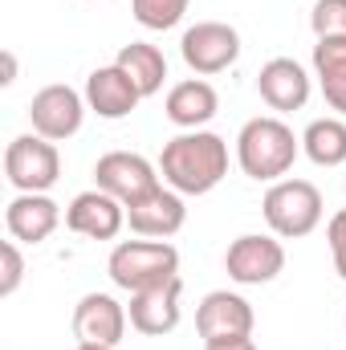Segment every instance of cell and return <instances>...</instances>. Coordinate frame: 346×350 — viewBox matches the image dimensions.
Returning a JSON list of instances; mask_svg holds the SVG:
<instances>
[{
	"mask_svg": "<svg viewBox=\"0 0 346 350\" xmlns=\"http://www.w3.org/2000/svg\"><path fill=\"white\" fill-rule=\"evenodd\" d=\"M106 273L118 289L139 293V289H151V285L179 277V253L168 241H122V245H114Z\"/></svg>",
	"mask_w": 346,
	"mask_h": 350,
	"instance_id": "3",
	"label": "cell"
},
{
	"mask_svg": "<svg viewBox=\"0 0 346 350\" xmlns=\"http://www.w3.org/2000/svg\"><path fill=\"white\" fill-rule=\"evenodd\" d=\"M257 90L269 110H302L310 102V74L293 57H273L257 74Z\"/></svg>",
	"mask_w": 346,
	"mask_h": 350,
	"instance_id": "16",
	"label": "cell"
},
{
	"mask_svg": "<svg viewBox=\"0 0 346 350\" xmlns=\"http://www.w3.org/2000/svg\"><path fill=\"white\" fill-rule=\"evenodd\" d=\"M310 25H314V37L318 41L346 37V0H318L314 12H310Z\"/></svg>",
	"mask_w": 346,
	"mask_h": 350,
	"instance_id": "23",
	"label": "cell"
},
{
	"mask_svg": "<svg viewBox=\"0 0 346 350\" xmlns=\"http://www.w3.org/2000/svg\"><path fill=\"white\" fill-rule=\"evenodd\" d=\"M326 241H330V253H334V269H338V277L346 281V208L330 220Z\"/></svg>",
	"mask_w": 346,
	"mask_h": 350,
	"instance_id": "25",
	"label": "cell"
},
{
	"mask_svg": "<svg viewBox=\"0 0 346 350\" xmlns=\"http://www.w3.org/2000/svg\"><path fill=\"white\" fill-rule=\"evenodd\" d=\"M183 220H187L183 196L172 191V187H155L151 196L127 204V224H131L139 237H155V241L175 237V232L183 228Z\"/></svg>",
	"mask_w": 346,
	"mask_h": 350,
	"instance_id": "14",
	"label": "cell"
},
{
	"mask_svg": "<svg viewBox=\"0 0 346 350\" xmlns=\"http://www.w3.org/2000/svg\"><path fill=\"white\" fill-rule=\"evenodd\" d=\"M16 78V62H12V53H4V86Z\"/></svg>",
	"mask_w": 346,
	"mask_h": 350,
	"instance_id": "27",
	"label": "cell"
},
{
	"mask_svg": "<svg viewBox=\"0 0 346 350\" xmlns=\"http://www.w3.org/2000/svg\"><path fill=\"white\" fill-rule=\"evenodd\" d=\"M302 151V139L281 118H249L237 135V163L257 183H277L293 167Z\"/></svg>",
	"mask_w": 346,
	"mask_h": 350,
	"instance_id": "2",
	"label": "cell"
},
{
	"mask_svg": "<svg viewBox=\"0 0 346 350\" xmlns=\"http://www.w3.org/2000/svg\"><path fill=\"white\" fill-rule=\"evenodd\" d=\"M114 66L139 86L143 98H151V94H159L163 90V78H168V57L155 49V45H147V41H131V45H122L118 49V57H114Z\"/></svg>",
	"mask_w": 346,
	"mask_h": 350,
	"instance_id": "19",
	"label": "cell"
},
{
	"mask_svg": "<svg viewBox=\"0 0 346 350\" xmlns=\"http://www.w3.org/2000/svg\"><path fill=\"white\" fill-rule=\"evenodd\" d=\"M187 4H191V0H131V12H135V21H139L143 29L163 33V29H175V25L183 21Z\"/></svg>",
	"mask_w": 346,
	"mask_h": 350,
	"instance_id": "22",
	"label": "cell"
},
{
	"mask_svg": "<svg viewBox=\"0 0 346 350\" xmlns=\"http://www.w3.org/2000/svg\"><path fill=\"white\" fill-rule=\"evenodd\" d=\"M0 261H4V277H0V297H12L21 277H25V261H21V249L16 241H4L0 245Z\"/></svg>",
	"mask_w": 346,
	"mask_h": 350,
	"instance_id": "24",
	"label": "cell"
},
{
	"mask_svg": "<svg viewBox=\"0 0 346 350\" xmlns=\"http://www.w3.org/2000/svg\"><path fill=\"white\" fill-rule=\"evenodd\" d=\"M261 212H265V224L277 237L297 241V237H310L322 224V191L310 179H277L265 191Z\"/></svg>",
	"mask_w": 346,
	"mask_h": 350,
	"instance_id": "4",
	"label": "cell"
},
{
	"mask_svg": "<svg viewBox=\"0 0 346 350\" xmlns=\"http://www.w3.org/2000/svg\"><path fill=\"white\" fill-rule=\"evenodd\" d=\"M94 183L102 191H110L114 200H122V204H135V200L151 196L155 187H163L155 163L143 159V155H135V151H110V155H102L98 167H94Z\"/></svg>",
	"mask_w": 346,
	"mask_h": 350,
	"instance_id": "8",
	"label": "cell"
},
{
	"mask_svg": "<svg viewBox=\"0 0 346 350\" xmlns=\"http://www.w3.org/2000/svg\"><path fill=\"white\" fill-rule=\"evenodd\" d=\"M62 224V208L45 196V191H21L8 208H4V228L12 241L25 245H41L53 237V228Z\"/></svg>",
	"mask_w": 346,
	"mask_h": 350,
	"instance_id": "13",
	"label": "cell"
},
{
	"mask_svg": "<svg viewBox=\"0 0 346 350\" xmlns=\"http://www.w3.org/2000/svg\"><path fill=\"white\" fill-rule=\"evenodd\" d=\"M179 53L187 62L191 74H224L237 57H241V33L224 21H200L183 33Z\"/></svg>",
	"mask_w": 346,
	"mask_h": 350,
	"instance_id": "6",
	"label": "cell"
},
{
	"mask_svg": "<svg viewBox=\"0 0 346 350\" xmlns=\"http://www.w3.org/2000/svg\"><path fill=\"white\" fill-rule=\"evenodd\" d=\"M163 183L179 196H204L228 175V143L212 131H187L163 143L159 155Z\"/></svg>",
	"mask_w": 346,
	"mask_h": 350,
	"instance_id": "1",
	"label": "cell"
},
{
	"mask_svg": "<svg viewBox=\"0 0 346 350\" xmlns=\"http://www.w3.org/2000/svg\"><path fill=\"white\" fill-rule=\"evenodd\" d=\"M82 118H86V98L74 86H53L37 90L33 102H29V122H33V135L49 139V143H62V139H74L82 131Z\"/></svg>",
	"mask_w": 346,
	"mask_h": 350,
	"instance_id": "7",
	"label": "cell"
},
{
	"mask_svg": "<svg viewBox=\"0 0 346 350\" xmlns=\"http://www.w3.org/2000/svg\"><path fill=\"white\" fill-rule=\"evenodd\" d=\"M179 293H183V281L172 277L163 285H151V289H139L131 293V326L147 338H163L179 326Z\"/></svg>",
	"mask_w": 346,
	"mask_h": 350,
	"instance_id": "11",
	"label": "cell"
},
{
	"mask_svg": "<svg viewBox=\"0 0 346 350\" xmlns=\"http://www.w3.org/2000/svg\"><path fill=\"white\" fill-rule=\"evenodd\" d=\"M343 322H346V318H343Z\"/></svg>",
	"mask_w": 346,
	"mask_h": 350,
	"instance_id": "29",
	"label": "cell"
},
{
	"mask_svg": "<svg viewBox=\"0 0 346 350\" xmlns=\"http://www.w3.org/2000/svg\"><path fill=\"white\" fill-rule=\"evenodd\" d=\"M163 110H168V122L183 126V131H200L204 122H212V118H216L220 98H216V90L208 86L204 78H187V82L172 86Z\"/></svg>",
	"mask_w": 346,
	"mask_h": 350,
	"instance_id": "18",
	"label": "cell"
},
{
	"mask_svg": "<svg viewBox=\"0 0 346 350\" xmlns=\"http://www.w3.org/2000/svg\"><path fill=\"white\" fill-rule=\"evenodd\" d=\"M224 269H228V277H232L237 285H269V281L285 269V249H281V241H273V237L249 232V237H237V241L228 245Z\"/></svg>",
	"mask_w": 346,
	"mask_h": 350,
	"instance_id": "9",
	"label": "cell"
},
{
	"mask_svg": "<svg viewBox=\"0 0 346 350\" xmlns=\"http://www.w3.org/2000/svg\"><path fill=\"white\" fill-rule=\"evenodd\" d=\"M127 310L110 297V293H86L74 306V334L78 342H102V347H118L127 334Z\"/></svg>",
	"mask_w": 346,
	"mask_h": 350,
	"instance_id": "15",
	"label": "cell"
},
{
	"mask_svg": "<svg viewBox=\"0 0 346 350\" xmlns=\"http://www.w3.org/2000/svg\"><path fill=\"white\" fill-rule=\"evenodd\" d=\"M302 151L318 167H338L346 163V122L343 118H314L302 135Z\"/></svg>",
	"mask_w": 346,
	"mask_h": 350,
	"instance_id": "21",
	"label": "cell"
},
{
	"mask_svg": "<svg viewBox=\"0 0 346 350\" xmlns=\"http://www.w3.org/2000/svg\"><path fill=\"white\" fill-rule=\"evenodd\" d=\"M196 330H200L204 342L253 334V306H249L241 293L216 289V293H208V297L200 301V310H196Z\"/></svg>",
	"mask_w": 346,
	"mask_h": 350,
	"instance_id": "12",
	"label": "cell"
},
{
	"mask_svg": "<svg viewBox=\"0 0 346 350\" xmlns=\"http://www.w3.org/2000/svg\"><path fill=\"white\" fill-rule=\"evenodd\" d=\"M204 350H257L253 334H241V338H216V342H204Z\"/></svg>",
	"mask_w": 346,
	"mask_h": 350,
	"instance_id": "26",
	"label": "cell"
},
{
	"mask_svg": "<svg viewBox=\"0 0 346 350\" xmlns=\"http://www.w3.org/2000/svg\"><path fill=\"white\" fill-rule=\"evenodd\" d=\"M314 78L330 110L346 114V37H326L314 45Z\"/></svg>",
	"mask_w": 346,
	"mask_h": 350,
	"instance_id": "20",
	"label": "cell"
},
{
	"mask_svg": "<svg viewBox=\"0 0 346 350\" xmlns=\"http://www.w3.org/2000/svg\"><path fill=\"white\" fill-rule=\"evenodd\" d=\"M139 102H143L139 86L118 66H102L86 78V106L98 118H127Z\"/></svg>",
	"mask_w": 346,
	"mask_h": 350,
	"instance_id": "17",
	"label": "cell"
},
{
	"mask_svg": "<svg viewBox=\"0 0 346 350\" xmlns=\"http://www.w3.org/2000/svg\"><path fill=\"white\" fill-rule=\"evenodd\" d=\"M66 224H70V232L90 237V241H114L122 232V224H127V204L114 200L110 191L94 187V191H82V196L70 200Z\"/></svg>",
	"mask_w": 346,
	"mask_h": 350,
	"instance_id": "10",
	"label": "cell"
},
{
	"mask_svg": "<svg viewBox=\"0 0 346 350\" xmlns=\"http://www.w3.org/2000/svg\"><path fill=\"white\" fill-rule=\"evenodd\" d=\"M4 175L16 191H49L62 175V155L41 135H16L4 151Z\"/></svg>",
	"mask_w": 346,
	"mask_h": 350,
	"instance_id": "5",
	"label": "cell"
},
{
	"mask_svg": "<svg viewBox=\"0 0 346 350\" xmlns=\"http://www.w3.org/2000/svg\"><path fill=\"white\" fill-rule=\"evenodd\" d=\"M74 350H114V347H102V342H78Z\"/></svg>",
	"mask_w": 346,
	"mask_h": 350,
	"instance_id": "28",
	"label": "cell"
}]
</instances>
